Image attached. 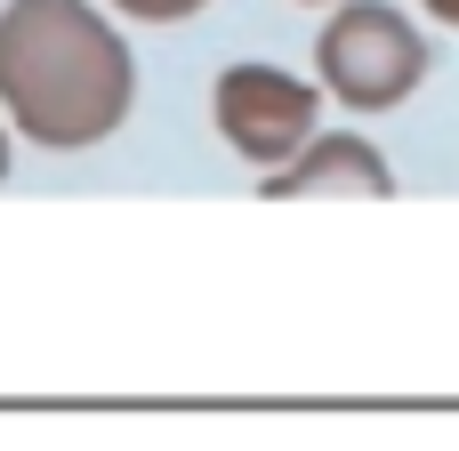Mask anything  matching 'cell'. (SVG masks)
Wrapping results in <instances>:
<instances>
[{"instance_id":"cell-2","label":"cell","mask_w":459,"mask_h":451,"mask_svg":"<svg viewBox=\"0 0 459 451\" xmlns=\"http://www.w3.org/2000/svg\"><path fill=\"white\" fill-rule=\"evenodd\" d=\"M315 65H323V89L339 105H363V113H387L420 89L428 73V40L411 16H395L387 0H347L323 40H315Z\"/></svg>"},{"instance_id":"cell-5","label":"cell","mask_w":459,"mask_h":451,"mask_svg":"<svg viewBox=\"0 0 459 451\" xmlns=\"http://www.w3.org/2000/svg\"><path fill=\"white\" fill-rule=\"evenodd\" d=\"M121 16H145V24H178V16H194V8H210V0H113Z\"/></svg>"},{"instance_id":"cell-1","label":"cell","mask_w":459,"mask_h":451,"mask_svg":"<svg viewBox=\"0 0 459 451\" xmlns=\"http://www.w3.org/2000/svg\"><path fill=\"white\" fill-rule=\"evenodd\" d=\"M137 65L129 40L89 0H8L0 8V105L32 145L81 153L129 121Z\"/></svg>"},{"instance_id":"cell-4","label":"cell","mask_w":459,"mask_h":451,"mask_svg":"<svg viewBox=\"0 0 459 451\" xmlns=\"http://www.w3.org/2000/svg\"><path fill=\"white\" fill-rule=\"evenodd\" d=\"M387 161L363 145V137H315L299 153V169H274L266 194H387Z\"/></svg>"},{"instance_id":"cell-7","label":"cell","mask_w":459,"mask_h":451,"mask_svg":"<svg viewBox=\"0 0 459 451\" xmlns=\"http://www.w3.org/2000/svg\"><path fill=\"white\" fill-rule=\"evenodd\" d=\"M0 178H8V137H0Z\"/></svg>"},{"instance_id":"cell-6","label":"cell","mask_w":459,"mask_h":451,"mask_svg":"<svg viewBox=\"0 0 459 451\" xmlns=\"http://www.w3.org/2000/svg\"><path fill=\"white\" fill-rule=\"evenodd\" d=\"M428 16H444V24H459V0H420Z\"/></svg>"},{"instance_id":"cell-3","label":"cell","mask_w":459,"mask_h":451,"mask_svg":"<svg viewBox=\"0 0 459 451\" xmlns=\"http://www.w3.org/2000/svg\"><path fill=\"white\" fill-rule=\"evenodd\" d=\"M210 113L242 161H299L315 145V89L282 65H226Z\"/></svg>"}]
</instances>
